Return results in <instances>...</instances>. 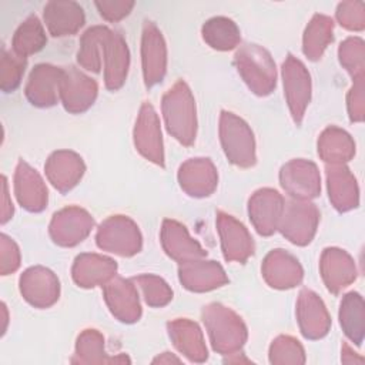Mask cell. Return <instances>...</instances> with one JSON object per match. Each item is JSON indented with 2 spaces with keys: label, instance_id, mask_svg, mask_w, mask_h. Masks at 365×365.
I'll return each mask as SVG.
<instances>
[{
  "label": "cell",
  "instance_id": "39",
  "mask_svg": "<svg viewBox=\"0 0 365 365\" xmlns=\"http://www.w3.org/2000/svg\"><path fill=\"white\" fill-rule=\"evenodd\" d=\"M26 64L27 61L24 57H20L13 51H7L6 48L1 50L0 87L4 93H11L20 86Z\"/></svg>",
  "mask_w": 365,
  "mask_h": 365
},
{
  "label": "cell",
  "instance_id": "14",
  "mask_svg": "<svg viewBox=\"0 0 365 365\" xmlns=\"http://www.w3.org/2000/svg\"><path fill=\"white\" fill-rule=\"evenodd\" d=\"M104 299L111 314L121 322L133 324L141 317L137 287L125 278L114 277L103 285Z\"/></svg>",
  "mask_w": 365,
  "mask_h": 365
},
{
  "label": "cell",
  "instance_id": "2",
  "mask_svg": "<svg viewBox=\"0 0 365 365\" xmlns=\"http://www.w3.org/2000/svg\"><path fill=\"white\" fill-rule=\"evenodd\" d=\"M212 349L221 355H235L247 341V327L232 309L221 304H210L202 309Z\"/></svg>",
  "mask_w": 365,
  "mask_h": 365
},
{
  "label": "cell",
  "instance_id": "9",
  "mask_svg": "<svg viewBox=\"0 0 365 365\" xmlns=\"http://www.w3.org/2000/svg\"><path fill=\"white\" fill-rule=\"evenodd\" d=\"M134 144L138 153L148 161L164 167V147L160 120L150 103H143L134 127Z\"/></svg>",
  "mask_w": 365,
  "mask_h": 365
},
{
  "label": "cell",
  "instance_id": "18",
  "mask_svg": "<svg viewBox=\"0 0 365 365\" xmlns=\"http://www.w3.org/2000/svg\"><path fill=\"white\" fill-rule=\"evenodd\" d=\"M297 319L301 334L307 339L325 336L331 327L329 314L322 299L311 289H302L297 301Z\"/></svg>",
  "mask_w": 365,
  "mask_h": 365
},
{
  "label": "cell",
  "instance_id": "38",
  "mask_svg": "<svg viewBox=\"0 0 365 365\" xmlns=\"http://www.w3.org/2000/svg\"><path fill=\"white\" fill-rule=\"evenodd\" d=\"M134 282L141 289L144 301L150 307H164L173 299V289L163 278L157 275L141 274L134 278Z\"/></svg>",
  "mask_w": 365,
  "mask_h": 365
},
{
  "label": "cell",
  "instance_id": "42",
  "mask_svg": "<svg viewBox=\"0 0 365 365\" xmlns=\"http://www.w3.org/2000/svg\"><path fill=\"white\" fill-rule=\"evenodd\" d=\"M20 267V250L6 234L0 235V272L9 275Z\"/></svg>",
  "mask_w": 365,
  "mask_h": 365
},
{
  "label": "cell",
  "instance_id": "21",
  "mask_svg": "<svg viewBox=\"0 0 365 365\" xmlns=\"http://www.w3.org/2000/svg\"><path fill=\"white\" fill-rule=\"evenodd\" d=\"M14 194L19 204L30 211H43L47 205V187L40 174L26 161L20 160L14 171Z\"/></svg>",
  "mask_w": 365,
  "mask_h": 365
},
{
  "label": "cell",
  "instance_id": "12",
  "mask_svg": "<svg viewBox=\"0 0 365 365\" xmlns=\"http://www.w3.org/2000/svg\"><path fill=\"white\" fill-rule=\"evenodd\" d=\"M284 205V197L272 188H261L251 195L248 202V214L259 235L268 237L278 230Z\"/></svg>",
  "mask_w": 365,
  "mask_h": 365
},
{
  "label": "cell",
  "instance_id": "37",
  "mask_svg": "<svg viewBox=\"0 0 365 365\" xmlns=\"http://www.w3.org/2000/svg\"><path fill=\"white\" fill-rule=\"evenodd\" d=\"M71 362L77 364H106L113 362L104 351V338L97 329H84L76 344V354Z\"/></svg>",
  "mask_w": 365,
  "mask_h": 365
},
{
  "label": "cell",
  "instance_id": "20",
  "mask_svg": "<svg viewBox=\"0 0 365 365\" xmlns=\"http://www.w3.org/2000/svg\"><path fill=\"white\" fill-rule=\"evenodd\" d=\"M261 271L267 284L277 289L294 288L304 277L298 259L284 250H272L267 254Z\"/></svg>",
  "mask_w": 365,
  "mask_h": 365
},
{
  "label": "cell",
  "instance_id": "22",
  "mask_svg": "<svg viewBox=\"0 0 365 365\" xmlns=\"http://www.w3.org/2000/svg\"><path fill=\"white\" fill-rule=\"evenodd\" d=\"M44 171L48 181L60 192H67L78 184L86 165L83 158L70 150H60L53 153L44 164Z\"/></svg>",
  "mask_w": 365,
  "mask_h": 365
},
{
  "label": "cell",
  "instance_id": "24",
  "mask_svg": "<svg viewBox=\"0 0 365 365\" xmlns=\"http://www.w3.org/2000/svg\"><path fill=\"white\" fill-rule=\"evenodd\" d=\"M103 63L106 87L113 91L123 87L128 73L130 53L127 43L120 33L110 30L104 43Z\"/></svg>",
  "mask_w": 365,
  "mask_h": 365
},
{
  "label": "cell",
  "instance_id": "30",
  "mask_svg": "<svg viewBox=\"0 0 365 365\" xmlns=\"http://www.w3.org/2000/svg\"><path fill=\"white\" fill-rule=\"evenodd\" d=\"M84 11L74 1H48L44 6V23L54 37L71 36L84 24Z\"/></svg>",
  "mask_w": 365,
  "mask_h": 365
},
{
  "label": "cell",
  "instance_id": "8",
  "mask_svg": "<svg viewBox=\"0 0 365 365\" xmlns=\"http://www.w3.org/2000/svg\"><path fill=\"white\" fill-rule=\"evenodd\" d=\"M279 181L287 194L298 201H309L321 191V177L317 165L304 158H295L282 165Z\"/></svg>",
  "mask_w": 365,
  "mask_h": 365
},
{
  "label": "cell",
  "instance_id": "29",
  "mask_svg": "<svg viewBox=\"0 0 365 365\" xmlns=\"http://www.w3.org/2000/svg\"><path fill=\"white\" fill-rule=\"evenodd\" d=\"M327 184L329 201L332 205L344 212L358 207L359 191L356 180L344 164H331L327 167Z\"/></svg>",
  "mask_w": 365,
  "mask_h": 365
},
{
  "label": "cell",
  "instance_id": "36",
  "mask_svg": "<svg viewBox=\"0 0 365 365\" xmlns=\"http://www.w3.org/2000/svg\"><path fill=\"white\" fill-rule=\"evenodd\" d=\"M339 322L345 335L356 345L364 339V299L358 292L346 294L341 301Z\"/></svg>",
  "mask_w": 365,
  "mask_h": 365
},
{
  "label": "cell",
  "instance_id": "26",
  "mask_svg": "<svg viewBox=\"0 0 365 365\" xmlns=\"http://www.w3.org/2000/svg\"><path fill=\"white\" fill-rule=\"evenodd\" d=\"M115 261L100 254H80L71 268L73 279L81 288L103 287L115 277Z\"/></svg>",
  "mask_w": 365,
  "mask_h": 365
},
{
  "label": "cell",
  "instance_id": "16",
  "mask_svg": "<svg viewBox=\"0 0 365 365\" xmlns=\"http://www.w3.org/2000/svg\"><path fill=\"white\" fill-rule=\"evenodd\" d=\"M217 227L221 248L227 261L245 262L254 254V241L248 230L232 215L222 211L217 214Z\"/></svg>",
  "mask_w": 365,
  "mask_h": 365
},
{
  "label": "cell",
  "instance_id": "19",
  "mask_svg": "<svg viewBox=\"0 0 365 365\" xmlns=\"http://www.w3.org/2000/svg\"><path fill=\"white\" fill-rule=\"evenodd\" d=\"M180 282L190 291L205 292L228 282L224 268L215 261L202 258L181 262L178 267Z\"/></svg>",
  "mask_w": 365,
  "mask_h": 365
},
{
  "label": "cell",
  "instance_id": "47",
  "mask_svg": "<svg viewBox=\"0 0 365 365\" xmlns=\"http://www.w3.org/2000/svg\"><path fill=\"white\" fill-rule=\"evenodd\" d=\"M157 362H160V364H170V362H180V359L178 358H175L174 355H171L170 352H164L161 356H157L154 361H153V364H157Z\"/></svg>",
  "mask_w": 365,
  "mask_h": 365
},
{
  "label": "cell",
  "instance_id": "44",
  "mask_svg": "<svg viewBox=\"0 0 365 365\" xmlns=\"http://www.w3.org/2000/svg\"><path fill=\"white\" fill-rule=\"evenodd\" d=\"M348 113L351 121L364 120V76L354 78V86L348 94Z\"/></svg>",
  "mask_w": 365,
  "mask_h": 365
},
{
  "label": "cell",
  "instance_id": "31",
  "mask_svg": "<svg viewBox=\"0 0 365 365\" xmlns=\"http://www.w3.org/2000/svg\"><path fill=\"white\" fill-rule=\"evenodd\" d=\"M318 154L325 163L344 164L354 157L355 143L346 131L331 125L318 138Z\"/></svg>",
  "mask_w": 365,
  "mask_h": 365
},
{
  "label": "cell",
  "instance_id": "35",
  "mask_svg": "<svg viewBox=\"0 0 365 365\" xmlns=\"http://www.w3.org/2000/svg\"><path fill=\"white\" fill-rule=\"evenodd\" d=\"M201 33L204 41L215 50H232L240 43V29L231 19L227 17L220 16L207 20Z\"/></svg>",
  "mask_w": 365,
  "mask_h": 365
},
{
  "label": "cell",
  "instance_id": "25",
  "mask_svg": "<svg viewBox=\"0 0 365 365\" xmlns=\"http://www.w3.org/2000/svg\"><path fill=\"white\" fill-rule=\"evenodd\" d=\"M161 244L164 251L180 264L200 259L207 255V251H204V248L190 237L187 228L174 220L163 221Z\"/></svg>",
  "mask_w": 365,
  "mask_h": 365
},
{
  "label": "cell",
  "instance_id": "10",
  "mask_svg": "<svg viewBox=\"0 0 365 365\" xmlns=\"http://www.w3.org/2000/svg\"><path fill=\"white\" fill-rule=\"evenodd\" d=\"M94 227L93 217L80 207H67L56 212L50 222V237L61 247L81 242Z\"/></svg>",
  "mask_w": 365,
  "mask_h": 365
},
{
  "label": "cell",
  "instance_id": "23",
  "mask_svg": "<svg viewBox=\"0 0 365 365\" xmlns=\"http://www.w3.org/2000/svg\"><path fill=\"white\" fill-rule=\"evenodd\" d=\"M181 188L191 197H207L218 184L217 168L210 158H191L178 170Z\"/></svg>",
  "mask_w": 365,
  "mask_h": 365
},
{
  "label": "cell",
  "instance_id": "40",
  "mask_svg": "<svg viewBox=\"0 0 365 365\" xmlns=\"http://www.w3.org/2000/svg\"><path fill=\"white\" fill-rule=\"evenodd\" d=\"M269 362L271 364H304L305 352L298 339L279 335L269 346Z\"/></svg>",
  "mask_w": 365,
  "mask_h": 365
},
{
  "label": "cell",
  "instance_id": "11",
  "mask_svg": "<svg viewBox=\"0 0 365 365\" xmlns=\"http://www.w3.org/2000/svg\"><path fill=\"white\" fill-rule=\"evenodd\" d=\"M20 292L30 305L48 308L58 299L60 282L48 268L30 267L20 277Z\"/></svg>",
  "mask_w": 365,
  "mask_h": 365
},
{
  "label": "cell",
  "instance_id": "6",
  "mask_svg": "<svg viewBox=\"0 0 365 365\" xmlns=\"http://www.w3.org/2000/svg\"><path fill=\"white\" fill-rule=\"evenodd\" d=\"M319 221L318 208L309 201L294 200L285 202L278 224L281 234L295 245H307L312 241Z\"/></svg>",
  "mask_w": 365,
  "mask_h": 365
},
{
  "label": "cell",
  "instance_id": "1",
  "mask_svg": "<svg viewBox=\"0 0 365 365\" xmlns=\"http://www.w3.org/2000/svg\"><path fill=\"white\" fill-rule=\"evenodd\" d=\"M167 131L184 145H191L197 134L195 101L187 83L177 81L161 100Z\"/></svg>",
  "mask_w": 365,
  "mask_h": 365
},
{
  "label": "cell",
  "instance_id": "46",
  "mask_svg": "<svg viewBox=\"0 0 365 365\" xmlns=\"http://www.w3.org/2000/svg\"><path fill=\"white\" fill-rule=\"evenodd\" d=\"M1 181H3V195H1V217H0V221L1 224H6L11 217H13V204L11 201L9 200L10 195H9V187H7V178L3 175L1 177Z\"/></svg>",
  "mask_w": 365,
  "mask_h": 365
},
{
  "label": "cell",
  "instance_id": "32",
  "mask_svg": "<svg viewBox=\"0 0 365 365\" xmlns=\"http://www.w3.org/2000/svg\"><path fill=\"white\" fill-rule=\"evenodd\" d=\"M110 33L106 26L90 27L80 40V48L77 53L78 64L93 73H98L103 66L104 43Z\"/></svg>",
  "mask_w": 365,
  "mask_h": 365
},
{
  "label": "cell",
  "instance_id": "43",
  "mask_svg": "<svg viewBox=\"0 0 365 365\" xmlns=\"http://www.w3.org/2000/svg\"><path fill=\"white\" fill-rule=\"evenodd\" d=\"M336 19L348 30H362L365 26L362 3H341L336 9Z\"/></svg>",
  "mask_w": 365,
  "mask_h": 365
},
{
  "label": "cell",
  "instance_id": "45",
  "mask_svg": "<svg viewBox=\"0 0 365 365\" xmlns=\"http://www.w3.org/2000/svg\"><path fill=\"white\" fill-rule=\"evenodd\" d=\"M100 14L108 21H118L130 14L134 1H96Z\"/></svg>",
  "mask_w": 365,
  "mask_h": 365
},
{
  "label": "cell",
  "instance_id": "17",
  "mask_svg": "<svg viewBox=\"0 0 365 365\" xmlns=\"http://www.w3.org/2000/svg\"><path fill=\"white\" fill-rule=\"evenodd\" d=\"M97 83L74 67L64 68L60 86V100L64 108L73 114L90 108L97 97Z\"/></svg>",
  "mask_w": 365,
  "mask_h": 365
},
{
  "label": "cell",
  "instance_id": "13",
  "mask_svg": "<svg viewBox=\"0 0 365 365\" xmlns=\"http://www.w3.org/2000/svg\"><path fill=\"white\" fill-rule=\"evenodd\" d=\"M141 61L145 87H153L164 78L167 70L165 41L161 31L151 21H145L143 27Z\"/></svg>",
  "mask_w": 365,
  "mask_h": 365
},
{
  "label": "cell",
  "instance_id": "3",
  "mask_svg": "<svg viewBox=\"0 0 365 365\" xmlns=\"http://www.w3.org/2000/svg\"><path fill=\"white\" fill-rule=\"evenodd\" d=\"M235 66L254 94L268 96L275 88V63L264 47L251 43L241 46L235 53Z\"/></svg>",
  "mask_w": 365,
  "mask_h": 365
},
{
  "label": "cell",
  "instance_id": "41",
  "mask_svg": "<svg viewBox=\"0 0 365 365\" xmlns=\"http://www.w3.org/2000/svg\"><path fill=\"white\" fill-rule=\"evenodd\" d=\"M338 54L341 64L354 78L364 76V41L361 38H346L341 43Z\"/></svg>",
  "mask_w": 365,
  "mask_h": 365
},
{
  "label": "cell",
  "instance_id": "27",
  "mask_svg": "<svg viewBox=\"0 0 365 365\" xmlns=\"http://www.w3.org/2000/svg\"><path fill=\"white\" fill-rule=\"evenodd\" d=\"M319 269L327 288L338 294L355 281L356 269L349 254L339 248H327L321 255Z\"/></svg>",
  "mask_w": 365,
  "mask_h": 365
},
{
  "label": "cell",
  "instance_id": "5",
  "mask_svg": "<svg viewBox=\"0 0 365 365\" xmlns=\"http://www.w3.org/2000/svg\"><path fill=\"white\" fill-rule=\"evenodd\" d=\"M96 241L98 248L121 255L131 257L141 250V234L137 224L125 215H111L98 227Z\"/></svg>",
  "mask_w": 365,
  "mask_h": 365
},
{
  "label": "cell",
  "instance_id": "15",
  "mask_svg": "<svg viewBox=\"0 0 365 365\" xmlns=\"http://www.w3.org/2000/svg\"><path fill=\"white\" fill-rule=\"evenodd\" d=\"M64 68L51 64H37L26 84L24 93L27 100L36 107L54 106L60 98V86Z\"/></svg>",
  "mask_w": 365,
  "mask_h": 365
},
{
  "label": "cell",
  "instance_id": "34",
  "mask_svg": "<svg viewBox=\"0 0 365 365\" xmlns=\"http://www.w3.org/2000/svg\"><path fill=\"white\" fill-rule=\"evenodd\" d=\"M46 43L47 37L43 24L36 16H29L16 30L11 40V48L17 56L27 58L40 51Z\"/></svg>",
  "mask_w": 365,
  "mask_h": 365
},
{
  "label": "cell",
  "instance_id": "7",
  "mask_svg": "<svg viewBox=\"0 0 365 365\" xmlns=\"http://www.w3.org/2000/svg\"><path fill=\"white\" fill-rule=\"evenodd\" d=\"M284 94L295 124H301L311 100V76L301 60L288 54L282 64Z\"/></svg>",
  "mask_w": 365,
  "mask_h": 365
},
{
  "label": "cell",
  "instance_id": "28",
  "mask_svg": "<svg viewBox=\"0 0 365 365\" xmlns=\"http://www.w3.org/2000/svg\"><path fill=\"white\" fill-rule=\"evenodd\" d=\"M167 328L174 346L184 356H187L191 362L207 361L208 351L204 342V335L195 322L187 318H177L170 321Z\"/></svg>",
  "mask_w": 365,
  "mask_h": 365
},
{
  "label": "cell",
  "instance_id": "33",
  "mask_svg": "<svg viewBox=\"0 0 365 365\" xmlns=\"http://www.w3.org/2000/svg\"><path fill=\"white\" fill-rule=\"evenodd\" d=\"M334 21L324 14H315L308 23L304 38H302V51L304 54L315 61L319 60L327 46L332 41Z\"/></svg>",
  "mask_w": 365,
  "mask_h": 365
},
{
  "label": "cell",
  "instance_id": "4",
  "mask_svg": "<svg viewBox=\"0 0 365 365\" xmlns=\"http://www.w3.org/2000/svg\"><path fill=\"white\" fill-rule=\"evenodd\" d=\"M220 140L230 163L241 168H248L255 164L254 134L248 124L234 113H221Z\"/></svg>",
  "mask_w": 365,
  "mask_h": 365
},
{
  "label": "cell",
  "instance_id": "48",
  "mask_svg": "<svg viewBox=\"0 0 365 365\" xmlns=\"http://www.w3.org/2000/svg\"><path fill=\"white\" fill-rule=\"evenodd\" d=\"M1 311H3V322H4V325H3V334L6 332V325H7V309H6V304L3 302L1 304Z\"/></svg>",
  "mask_w": 365,
  "mask_h": 365
}]
</instances>
